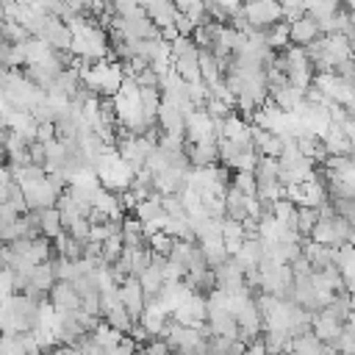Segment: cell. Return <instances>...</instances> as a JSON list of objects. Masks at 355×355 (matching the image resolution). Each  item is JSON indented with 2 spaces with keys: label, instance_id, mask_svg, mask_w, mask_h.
<instances>
[{
  "label": "cell",
  "instance_id": "obj_5",
  "mask_svg": "<svg viewBox=\"0 0 355 355\" xmlns=\"http://www.w3.org/2000/svg\"><path fill=\"white\" fill-rule=\"evenodd\" d=\"M47 302L55 308V311H72V308H80V297L75 294L72 283L69 280H55L47 291Z\"/></svg>",
  "mask_w": 355,
  "mask_h": 355
},
{
  "label": "cell",
  "instance_id": "obj_12",
  "mask_svg": "<svg viewBox=\"0 0 355 355\" xmlns=\"http://www.w3.org/2000/svg\"><path fill=\"white\" fill-rule=\"evenodd\" d=\"M53 208L58 211V219H61V225H64V230L75 222V219H80L83 214H80V208L75 205V200L67 194V191H61L58 197H55V202H53Z\"/></svg>",
  "mask_w": 355,
  "mask_h": 355
},
{
  "label": "cell",
  "instance_id": "obj_10",
  "mask_svg": "<svg viewBox=\"0 0 355 355\" xmlns=\"http://www.w3.org/2000/svg\"><path fill=\"white\" fill-rule=\"evenodd\" d=\"M144 14H147V19L161 31V28H166V25L175 22V17H178V6H175L172 0H155V3H150V6L144 8Z\"/></svg>",
  "mask_w": 355,
  "mask_h": 355
},
{
  "label": "cell",
  "instance_id": "obj_27",
  "mask_svg": "<svg viewBox=\"0 0 355 355\" xmlns=\"http://www.w3.org/2000/svg\"><path fill=\"white\" fill-rule=\"evenodd\" d=\"M33 139L36 141H50V139H55V122H36V133H33Z\"/></svg>",
  "mask_w": 355,
  "mask_h": 355
},
{
  "label": "cell",
  "instance_id": "obj_31",
  "mask_svg": "<svg viewBox=\"0 0 355 355\" xmlns=\"http://www.w3.org/2000/svg\"><path fill=\"white\" fill-rule=\"evenodd\" d=\"M244 355H266V349H263V341H261V336L244 344Z\"/></svg>",
  "mask_w": 355,
  "mask_h": 355
},
{
  "label": "cell",
  "instance_id": "obj_8",
  "mask_svg": "<svg viewBox=\"0 0 355 355\" xmlns=\"http://www.w3.org/2000/svg\"><path fill=\"white\" fill-rule=\"evenodd\" d=\"M333 352H336V349H333L330 344L319 341L311 330L291 338V355H333Z\"/></svg>",
  "mask_w": 355,
  "mask_h": 355
},
{
  "label": "cell",
  "instance_id": "obj_14",
  "mask_svg": "<svg viewBox=\"0 0 355 355\" xmlns=\"http://www.w3.org/2000/svg\"><path fill=\"white\" fill-rule=\"evenodd\" d=\"M53 50H50V44H44L39 36H28L25 42H22V55H25V67L28 64H39V61H44L47 55H50Z\"/></svg>",
  "mask_w": 355,
  "mask_h": 355
},
{
  "label": "cell",
  "instance_id": "obj_30",
  "mask_svg": "<svg viewBox=\"0 0 355 355\" xmlns=\"http://www.w3.org/2000/svg\"><path fill=\"white\" fill-rule=\"evenodd\" d=\"M17 216H19V211H17L8 200H3V202H0V227H3V225H8V222H14Z\"/></svg>",
  "mask_w": 355,
  "mask_h": 355
},
{
  "label": "cell",
  "instance_id": "obj_24",
  "mask_svg": "<svg viewBox=\"0 0 355 355\" xmlns=\"http://www.w3.org/2000/svg\"><path fill=\"white\" fill-rule=\"evenodd\" d=\"M330 205H333L336 216H344L347 222H355V202H352V197H330Z\"/></svg>",
  "mask_w": 355,
  "mask_h": 355
},
{
  "label": "cell",
  "instance_id": "obj_22",
  "mask_svg": "<svg viewBox=\"0 0 355 355\" xmlns=\"http://www.w3.org/2000/svg\"><path fill=\"white\" fill-rule=\"evenodd\" d=\"M172 236H166L164 230H158V233H153V236H147V247H150V252H155V255H169V250H172Z\"/></svg>",
  "mask_w": 355,
  "mask_h": 355
},
{
  "label": "cell",
  "instance_id": "obj_7",
  "mask_svg": "<svg viewBox=\"0 0 355 355\" xmlns=\"http://www.w3.org/2000/svg\"><path fill=\"white\" fill-rule=\"evenodd\" d=\"M341 324H344V322L333 319V316L324 313V311H313V316H311V333H313L319 341H324V344H330V341L341 333Z\"/></svg>",
  "mask_w": 355,
  "mask_h": 355
},
{
  "label": "cell",
  "instance_id": "obj_26",
  "mask_svg": "<svg viewBox=\"0 0 355 355\" xmlns=\"http://www.w3.org/2000/svg\"><path fill=\"white\" fill-rule=\"evenodd\" d=\"M89 225H92V222H89L86 216H80V219H75V222L67 227V233H69L72 239H78V241H86V239H89Z\"/></svg>",
  "mask_w": 355,
  "mask_h": 355
},
{
  "label": "cell",
  "instance_id": "obj_29",
  "mask_svg": "<svg viewBox=\"0 0 355 355\" xmlns=\"http://www.w3.org/2000/svg\"><path fill=\"white\" fill-rule=\"evenodd\" d=\"M133 80H136V86H158V75L150 67H144L139 75H133Z\"/></svg>",
  "mask_w": 355,
  "mask_h": 355
},
{
  "label": "cell",
  "instance_id": "obj_20",
  "mask_svg": "<svg viewBox=\"0 0 355 355\" xmlns=\"http://www.w3.org/2000/svg\"><path fill=\"white\" fill-rule=\"evenodd\" d=\"M119 252H122V236H119V233H111L108 239L100 241V258H103L105 263H114V261L119 258Z\"/></svg>",
  "mask_w": 355,
  "mask_h": 355
},
{
  "label": "cell",
  "instance_id": "obj_13",
  "mask_svg": "<svg viewBox=\"0 0 355 355\" xmlns=\"http://www.w3.org/2000/svg\"><path fill=\"white\" fill-rule=\"evenodd\" d=\"M39 233L44 239H55L58 233H64V225L58 219V211L50 205V208H39Z\"/></svg>",
  "mask_w": 355,
  "mask_h": 355
},
{
  "label": "cell",
  "instance_id": "obj_32",
  "mask_svg": "<svg viewBox=\"0 0 355 355\" xmlns=\"http://www.w3.org/2000/svg\"><path fill=\"white\" fill-rule=\"evenodd\" d=\"M3 22H6V17H3V6H0V28H3Z\"/></svg>",
  "mask_w": 355,
  "mask_h": 355
},
{
  "label": "cell",
  "instance_id": "obj_15",
  "mask_svg": "<svg viewBox=\"0 0 355 355\" xmlns=\"http://www.w3.org/2000/svg\"><path fill=\"white\" fill-rule=\"evenodd\" d=\"M164 211H161V194L155 191V194H150V197H144V200H139L136 205H133V216L139 219V222H150V219H155V216H161Z\"/></svg>",
  "mask_w": 355,
  "mask_h": 355
},
{
  "label": "cell",
  "instance_id": "obj_16",
  "mask_svg": "<svg viewBox=\"0 0 355 355\" xmlns=\"http://www.w3.org/2000/svg\"><path fill=\"white\" fill-rule=\"evenodd\" d=\"M89 336H92V341H94V344H100L103 349H111V347H116V344H119V338H122L125 333H119V330H114L111 324L100 322Z\"/></svg>",
  "mask_w": 355,
  "mask_h": 355
},
{
  "label": "cell",
  "instance_id": "obj_6",
  "mask_svg": "<svg viewBox=\"0 0 355 355\" xmlns=\"http://www.w3.org/2000/svg\"><path fill=\"white\" fill-rule=\"evenodd\" d=\"M319 139H322V147H324L327 155H349L352 153V139L344 136V130L336 122H330V128Z\"/></svg>",
  "mask_w": 355,
  "mask_h": 355
},
{
  "label": "cell",
  "instance_id": "obj_3",
  "mask_svg": "<svg viewBox=\"0 0 355 355\" xmlns=\"http://www.w3.org/2000/svg\"><path fill=\"white\" fill-rule=\"evenodd\" d=\"M119 300H122V308L128 311V316L133 322H139V313L144 311V291H141V286H139V280L133 275H128L119 283Z\"/></svg>",
  "mask_w": 355,
  "mask_h": 355
},
{
  "label": "cell",
  "instance_id": "obj_18",
  "mask_svg": "<svg viewBox=\"0 0 355 355\" xmlns=\"http://www.w3.org/2000/svg\"><path fill=\"white\" fill-rule=\"evenodd\" d=\"M316 222H319L316 208H311V205H297V236H300V239L311 236V227H313Z\"/></svg>",
  "mask_w": 355,
  "mask_h": 355
},
{
  "label": "cell",
  "instance_id": "obj_2",
  "mask_svg": "<svg viewBox=\"0 0 355 355\" xmlns=\"http://www.w3.org/2000/svg\"><path fill=\"white\" fill-rule=\"evenodd\" d=\"M22 194H25V205H28L31 211H39V208H50L61 191H58V189L47 180V175H44V178H39L36 183L25 186Z\"/></svg>",
  "mask_w": 355,
  "mask_h": 355
},
{
  "label": "cell",
  "instance_id": "obj_4",
  "mask_svg": "<svg viewBox=\"0 0 355 355\" xmlns=\"http://www.w3.org/2000/svg\"><path fill=\"white\" fill-rule=\"evenodd\" d=\"M316 36H322V33H319V25H316V19H313L311 14H302V17H297V19L288 22V42H291V44L305 47V44L313 42Z\"/></svg>",
  "mask_w": 355,
  "mask_h": 355
},
{
  "label": "cell",
  "instance_id": "obj_19",
  "mask_svg": "<svg viewBox=\"0 0 355 355\" xmlns=\"http://www.w3.org/2000/svg\"><path fill=\"white\" fill-rule=\"evenodd\" d=\"M103 322H105V324H111V327H114V330H119V333H128V330H130V324H133V319L128 316V311H125L122 305H116V308L105 311V313H103Z\"/></svg>",
  "mask_w": 355,
  "mask_h": 355
},
{
  "label": "cell",
  "instance_id": "obj_25",
  "mask_svg": "<svg viewBox=\"0 0 355 355\" xmlns=\"http://www.w3.org/2000/svg\"><path fill=\"white\" fill-rule=\"evenodd\" d=\"M0 33H3V39L6 42H11V44H17V42H25L31 33L19 25V22H3V28H0Z\"/></svg>",
  "mask_w": 355,
  "mask_h": 355
},
{
  "label": "cell",
  "instance_id": "obj_23",
  "mask_svg": "<svg viewBox=\"0 0 355 355\" xmlns=\"http://www.w3.org/2000/svg\"><path fill=\"white\" fill-rule=\"evenodd\" d=\"M230 186L241 194H255V175L252 172H230Z\"/></svg>",
  "mask_w": 355,
  "mask_h": 355
},
{
  "label": "cell",
  "instance_id": "obj_11",
  "mask_svg": "<svg viewBox=\"0 0 355 355\" xmlns=\"http://www.w3.org/2000/svg\"><path fill=\"white\" fill-rule=\"evenodd\" d=\"M197 67H200V80L205 86H211V83H216L222 78V64L205 47H200V53H197Z\"/></svg>",
  "mask_w": 355,
  "mask_h": 355
},
{
  "label": "cell",
  "instance_id": "obj_1",
  "mask_svg": "<svg viewBox=\"0 0 355 355\" xmlns=\"http://www.w3.org/2000/svg\"><path fill=\"white\" fill-rule=\"evenodd\" d=\"M241 14H244V19H247L255 31H263V28H269L272 22L283 19L277 0H244V3H241Z\"/></svg>",
  "mask_w": 355,
  "mask_h": 355
},
{
  "label": "cell",
  "instance_id": "obj_9",
  "mask_svg": "<svg viewBox=\"0 0 355 355\" xmlns=\"http://www.w3.org/2000/svg\"><path fill=\"white\" fill-rule=\"evenodd\" d=\"M53 283H55L53 258H50V261H39V263H33V266H31V275H28V288H36V291L47 294Z\"/></svg>",
  "mask_w": 355,
  "mask_h": 355
},
{
  "label": "cell",
  "instance_id": "obj_21",
  "mask_svg": "<svg viewBox=\"0 0 355 355\" xmlns=\"http://www.w3.org/2000/svg\"><path fill=\"white\" fill-rule=\"evenodd\" d=\"M78 261V258H75ZM69 261V258H55L53 261V272H55V280H75L80 272H78V263Z\"/></svg>",
  "mask_w": 355,
  "mask_h": 355
},
{
  "label": "cell",
  "instance_id": "obj_28",
  "mask_svg": "<svg viewBox=\"0 0 355 355\" xmlns=\"http://www.w3.org/2000/svg\"><path fill=\"white\" fill-rule=\"evenodd\" d=\"M8 294H14V280H11V269L0 266V300H6Z\"/></svg>",
  "mask_w": 355,
  "mask_h": 355
},
{
  "label": "cell",
  "instance_id": "obj_17",
  "mask_svg": "<svg viewBox=\"0 0 355 355\" xmlns=\"http://www.w3.org/2000/svg\"><path fill=\"white\" fill-rule=\"evenodd\" d=\"M172 69L186 80V83H194L200 80V67H197V55H183V58H172Z\"/></svg>",
  "mask_w": 355,
  "mask_h": 355
}]
</instances>
